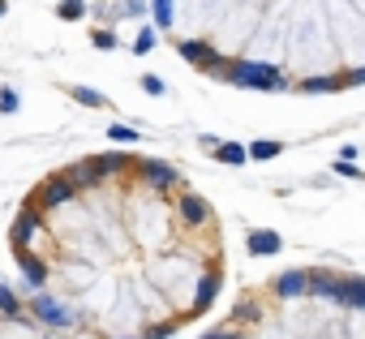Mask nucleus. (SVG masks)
I'll return each instance as SVG.
<instances>
[{
  "label": "nucleus",
  "mask_w": 365,
  "mask_h": 339,
  "mask_svg": "<svg viewBox=\"0 0 365 339\" xmlns=\"http://www.w3.org/2000/svg\"><path fill=\"white\" fill-rule=\"evenodd\" d=\"M224 82L228 86H241V90H284L288 86L275 65H258V61H245V56L241 61H228Z\"/></svg>",
  "instance_id": "obj_1"
},
{
  "label": "nucleus",
  "mask_w": 365,
  "mask_h": 339,
  "mask_svg": "<svg viewBox=\"0 0 365 339\" xmlns=\"http://www.w3.org/2000/svg\"><path fill=\"white\" fill-rule=\"evenodd\" d=\"M335 305H344V309H365V279H344V288L335 292Z\"/></svg>",
  "instance_id": "obj_11"
},
{
  "label": "nucleus",
  "mask_w": 365,
  "mask_h": 339,
  "mask_svg": "<svg viewBox=\"0 0 365 339\" xmlns=\"http://www.w3.org/2000/svg\"><path fill=\"white\" fill-rule=\"evenodd\" d=\"M9 14V0H0V18H5Z\"/></svg>",
  "instance_id": "obj_31"
},
{
  "label": "nucleus",
  "mask_w": 365,
  "mask_h": 339,
  "mask_svg": "<svg viewBox=\"0 0 365 339\" xmlns=\"http://www.w3.org/2000/svg\"><path fill=\"white\" fill-rule=\"evenodd\" d=\"M176 215L185 219L190 228H198V224H207L215 211H211V202H207L202 194H180V198H176Z\"/></svg>",
  "instance_id": "obj_5"
},
{
  "label": "nucleus",
  "mask_w": 365,
  "mask_h": 339,
  "mask_svg": "<svg viewBox=\"0 0 365 339\" xmlns=\"http://www.w3.org/2000/svg\"><path fill=\"white\" fill-rule=\"evenodd\" d=\"M344 86H365V69H352V73H344Z\"/></svg>",
  "instance_id": "obj_29"
},
{
  "label": "nucleus",
  "mask_w": 365,
  "mask_h": 339,
  "mask_svg": "<svg viewBox=\"0 0 365 339\" xmlns=\"http://www.w3.org/2000/svg\"><path fill=\"white\" fill-rule=\"evenodd\" d=\"M232 318H237V322H254V318H258V305H254V301H241V305L232 309Z\"/></svg>",
  "instance_id": "obj_24"
},
{
  "label": "nucleus",
  "mask_w": 365,
  "mask_h": 339,
  "mask_svg": "<svg viewBox=\"0 0 365 339\" xmlns=\"http://www.w3.org/2000/svg\"><path fill=\"white\" fill-rule=\"evenodd\" d=\"M91 43H95L99 52H112V48H116V35H112V31H95V35H91Z\"/></svg>",
  "instance_id": "obj_23"
},
{
  "label": "nucleus",
  "mask_w": 365,
  "mask_h": 339,
  "mask_svg": "<svg viewBox=\"0 0 365 339\" xmlns=\"http://www.w3.org/2000/svg\"><path fill=\"white\" fill-rule=\"evenodd\" d=\"M18 309H22V305H18V296H14V288H5V283H0V313H9V318H14Z\"/></svg>",
  "instance_id": "obj_22"
},
{
  "label": "nucleus",
  "mask_w": 365,
  "mask_h": 339,
  "mask_svg": "<svg viewBox=\"0 0 365 339\" xmlns=\"http://www.w3.org/2000/svg\"><path fill=\"white\" fill-rule=\"evenodd\" d=\"M142 90L159 99V95H163V78H155V73H146V78H142Z\"/></svg>",
  "instance_id": "obj_26"
},
{
  "label": "nucleus",
  "mask_w": 365,
  "mask_h": 339,
  "mask_svg": "<svg viewBox=\"0 0 365 339\" xmlns=\"http://www.w3.org/2000/svg\"><path fill=\"white\" fill-rule=\"evenodd\" d=\"M211 155H215L220 163H228V167H245V159H250V150H245L241 142H220Z\"/></svg>",
  "instance_id": "obj_14"
},
{
  "label": "nucleus",
  "mask_w": 365,
  "mask_h": 339,
  "mask_svg": "<svg viewBox=\"0 0 365 339\" xmlns=\"http://www.w3.org/2000/svg\"><path fill=\"white\" fill-rule=\"evenodd\" d=\"M335 172H339V177H348V181H361V172L352 167V159H335Z\"/></svg>",
  "instance_id": "obj_27"
},
{
  "label": "nucleus",
  "mask_w": 365,
  "mask_h": 339,
  "mask_svg": "<svg viewBox=\"0 0 365 339\" xmlns=\"http://www.w3.org/2000/svg\"><path fill=\"white\" fill-rule=\"evenodd\" d=\"M344 288V279L339 275H327V271H309V292L314 296H327V301H335V292Z\"/></svg>",
  "instance_id": "obj_13"
},
{
  "label": "nucleus",
  "mask_w": 365,
  "mask_h": 339,
  "mask_svg": "<svg viewBox=\"0 0 365 339\" xmlns=\"http://www.w3.org/2000/svg\"><path fill=\"white\" fill-rule=\"evenodd\" d=\"M138 167V177L150 185V189H176L180 185V172L172 163H163V159H142V163H133Z\"/></svg>",
  "instance_id": "obj_2"
},
{
  "label": "nucleus",
  "mask_w": 365,
  "mask_h": 339,
  "mask_svg": "<svg viewBox=\"0 0 365 339\" xmlns=\"http://www.w3.org/2000/svg\"><path fill=\"white\" fill-rule=\"evenodd\" d=\"M168 335H172V326H155V330H146L142 339H168Z\"/></svg>",
  "instance_id": "obj_30"
},
{
  "label": "nucleus",
  "mask_w": 365,
  "mask_h": 339,
  "mask_svg": "<svg viewBox=\"0 0 365 339\" xmlns=\"http://www.w3.org/2000/svg\"><path fill=\"white\" fill-rule=\"evenodd\" d=\"M271 292H275L279 301H288V296H305V292H309V271H284L279 279H271Z\"/></svg>",
  "instance_id": "obj_8"
},
{
  "label": "nucleus",
  "mask_w": 365,
  "mask_h": 339,
  "mask_svg": "<svg viewBox=\"0 0 365 339\" xmlns=\"http://www.w3.org/2000/svg\"><path fill=\"white\" fill-rule=\"evenodd\" d=\"M245 150H250V159L271 163V159H279V150H284V146H279V142H271V137H262V142H250Z\"/></svg>",
  "instance_id": "obj_16"
},
{
  "label": "nucleus",
  "mask_w": 365,
  "mask_h": 339,
  "mask_svg": "<svg viewBox=\"0 0 365 339\" xmlns=\"http://www.w3.org/2000/svg\"><path fill=\"white\" fill-rule=\"evenodd\" d=\"M245 249H250L254 258H271V254L284 249V236H279L275 228H254V232H245Z\"/></svg>",
  "instance_id": "obj_7"
},
{
  "label": "nucleus",
  "mask_w": 365,
  "mask_h": 339,
  "mask_svg": "<svg viewBox=\"0 0 365 339\" xmlns=\"http://www.w3.org/2000/svg\"><path fill=\"white\" fill-rule=\"evenodd\" d=\"M108 137H112V142H142V133L129 129V125H108Z\"/></svg>",
  "instance_id": "obj_21"
},
{
  "label": "nucleus",
  "mask_w": 365,
  "mask_h": 339,
  "mask_svg": "<svg viewBox=\"0 0 365 339\" xmlns=\"http://www.w3.org/2000/svg\"><path fill=\"white\" fill-rule=\"evenodd\" d=\"M0 112H18V95L14 90H0Z\"/></svg>",
  "instance_id": "obj_28"
},
{
  "label": "nucleus",
  "mask_w": 365,
  "mask_h": 339,
  "mask_svg": "<svg viewBox=\"0 0 365 339\" xmlns=\"http://www.w3.org/2000/svg\"><path fill=\"white\" fill-rule=\"evenodd\" d=\"M301 90H305V95H335V90H344V73H322V78H305V82H301Z\"/></svg>",
  "instance_id": "obj_12"
},
{
  "label": "nucleus",
  "mask_w": 365,
  "mask_h": 339,
  "mask_svg": "<svg viewBox=\"0 0 365 339\" xmlns=\"http://www.w3.org/2000/svg\"><path fill=\"white\" fill-rule=\"evenodd\" d=\"M129 48H133V52H138V56H146V52H150V48H155V31H150V26H142V31H138V39H133V43H129Z\"/></svg>",
  "instance_id": "obj_20"
},
{
  "label": "nucleus",
  "mask_w": 365,
  "mask_h": 339,
  "mask_svg": "<svg viewBox=\"0 0 365 339\" xmlns=\"http://www.w3.org/2000/svg\"><path fill=\"white\" fill-rule=\"evenodd\" d=\"M73 99L86 103V108H108V99H103L99 90H91V86H73Z\"/></svg>",
  "instance_id": "obj_18"
},
{
  "label": "nucleus",
  "mask_w": 365,
  "mask_h": 339,
  "mask_svg": "<svg viewBox=\"0 0 365 339\" xmlns=\"http://www.w3.org/2000/svg\"><path fill=\"white\" fill-rule=\"evenodd\" d=\"M18 258H22V279H26V283L39 292V288L48 283V266H43L39 258H31V254H18Z\"/></svg>",
  "instance_id": "obj_15"
},
{
  "label": "nucleus",
  "mask_w": 365,
  "mask_h": 339,
  "mask_svg": "<svg viewBox=\"0 0 365 339\" xmlns=\"http://www.w3.org/2000/svg\"><path fill=\"white\" fill-rule=\"evenodd\" d=\"M150 9H155V26L168 31L172 26V0H150Z\"/></svg>",
  "instance_id": "obj_19"
},
{
  "label": "nucleus",
  "mask_w": 365,
  "mask_h": 339,
  "mask_svg": "<svg viewBox=\"0 0 365 339\" xmlns=\"http://www.w3.org/2000/svg\"><path fill=\"white\" fill-rule=\"evenodd\" d=\"M215 296H220V275L211 271V275H202V279H198V296H194V313H207V309L215 305Z\"/></svg>",
  "instance_id": "obj_10"
},
{
  "label": "nucleus",
  "mask_w": 365,
  "mask_h": 339,
  "mask_svg": "<svg viewBox=\"0 0 365 339\" xmlns=\"http://www.w3.org/2000/svg\"><path fill=\"white\" fill-rule=\"evenodd\" d=\"M39 232H43V215L22 211V215H18V224H14V232H9V241H14V249H18V254H26V245H31Z\"/></svg>",
  "instance_id": "obj_6"
},
{
  "label": "nucleus",
  "mask_w": 365,
  "mask_h": 339,
  "mask_svg": "<svg viewBox=\"0 0 365 339\" xmlns=\"http://www.w3.org/2000/svg\"><path fill=\"white\" fill-rule=\"evenodd\" d=\"M202 339H245V335H241L237 326H215V330H207Z\"/></svg>",
  "instance_id": "obj_25"
},
{
  "label": "nucleus",
  "mask_w": 365,
  "mask_h": 339,
  "mask_svg": "<svg viewBox=\"0 0 365 339\" xmlns=\"http://www.w3.org/2000/svg\"><path fill=\"white\" fill-rule=\"evenodd\" d=\"M73 194H78V185H69L65 177H56V181H48V185H43V194H39V207H43V211H56V207H65Z\"/></svg>",
  "instance_id": "obj_9"
},
{
  "label": "nucleus",
  "mask_w": 365,
  "mask_h": 339,
  "mask_svg": "<svg viewBox=\"0 0 365 339\" xmlns=\"http://www.w3.org/2000/svg\"><path fill=\"white\" fill-rule=\"evenodd\" d=\"M31 309H35V318H39V322H48V326H73V322H78V318H73V309H69V305H61L56 296H48L43 288L35 292V305H31Z\"/></svg>",
  "instance_id": "obj_3"
},
{
  "label": "nucleus",
  "mask_w": 365,
  "mask_h": 339,
  "mask_svg": "<svg viewBox=\"0 0 365 339\" xmlns=\"http://www.w3.org/2000/svg\"><path fill=\"white\" fill-rule=\"evenodd\" d=\"M86 167H91L99 181H116V177H125L129 167H133V159H129V155H120V150H103V155H91V159H86Z\"/></svg>",
  "instance_id": "obj_4"
},
{
  "label": "nucleus",
  "mask_w": 365,
  "mask_h": 339,
  "mask_svg": "<svg viewBox=\"0 0 365 339\" xmlns=\"http://www.w3.org/2000/svg\"><path fill=\"white\" fill-rule=\"evenodd\" d=\"M56 18H61V22H78V18H86V5H82V0H61V5H56Z\"/></svg>",
  "instance_id": "obj_17"
}]
</instances>
